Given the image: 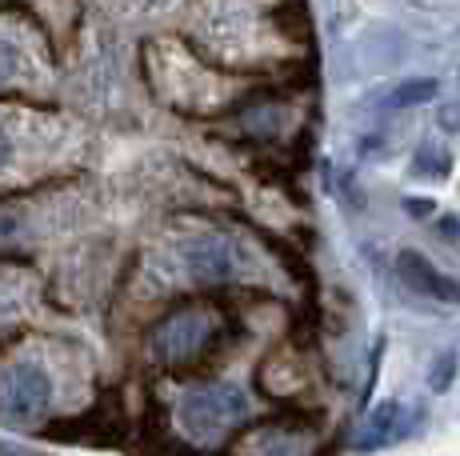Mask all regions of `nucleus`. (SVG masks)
I'll list each match as a JSON object with an SVG mask.
<instances>
[{"label": "nucleus", "mask_w": 460, "mask_h": 456, "mask_svg": "<svg viewBox=\"0 0 460 456\" xmlns=\"http://www.w3.org/2000/svg\"><path fill=\"white\" fill-rule=\"evenodd\" d=\"M233 324L225 312L212 304H184V309L168 312L148 337V356H153L168 373H184V368H200L205 361L225 348Z\"/></svg>", "instance_id": "nucleus-1"}, {"label": "nucleus", "mask_w": 460, "mask_h": 456, "mask_svg": "<svg viewBox=\"0 0 460 456\" xmlns=\"http://www.w3.org/2000/svg\"><path fill=\"white\" fill-rule=\"evenodd\" d=\"M249 417V400L241 397V389L233 384H200V389L184 392L181 400V425L192 441L217 444L228 433L241 428V420Z\"/></svg>", "instance_id": "nucleus-2"}, {"label": "nucleus", "mask_w": 460, "mask_h": 456, "mask_svg": "<svg viewBox=\"0 0 460 456\" xmlns=\"http://www.w3.org/2000/svg\"><path fill=\"white\" fill-rule=\"evenodd\" d=\"M52 405V381L40 364L13 361L0 368V417L37 420Z\"/></svg>", "instance_id": "nucleus-3"}, {"label": "nucleus", "mask_w": 460, "mask_h": 456, "mask_svg": "<svg viewBox=\"0 0 460 456\" xmlns=\"http://www.w3.org/2000/svg\"><path fill=\"white\" fill-rule=\"evenodd\" d=\"M181 257H184V265H189V276L200 280V285H228V280L244 276V268H249L244 249L225 232L197 236V241L184 244Z\"/></svg>", "instance_id": "nucleus-4"}, {"label": "nucleus", "mask_w": 460, "mask_h": 456, "mask_svg": "<svg viewBox=\"0 0 460 456\" xmlns=\"http://www.w3.org/2000/svg\"><path fill=\"white\" fill-rule=\"evenodd\" d=\"M396 268H401L404 285H412L417 293L432 296V301H448V304H460V285L453 276H445L437 265H432L429 257H420V252H401L396 257Z\"/></svg>", "instance_id": "nucleus-5"}, {"label": "nucleus", "mask_w": 460, "mask_h": 456, "mask_svg": "<svg viewBox=\"0 0 460 456\" xmlns=\"http://www.w3.org/2000/svg\"><path fill=\"white\" fill-rule=\"evenodd\" d=\"M277 24L296 40H308V13H305V0H288V4L277 8Z\"/></svg>", "instance_id": "nucleus-6"}, {"label": "nucleus", "mask_w": 460, "mask_h": 456, "mask_svg": "<svg viewBox=\"0 0 460 456\" xmlns=\"http://www.w3.org/2000/svg\"><path fill=\"white\" fill-rule=\"evenodd\" d=\"M437 96V81H409V84H401V89L393 92V109H409V104H424V101H432Z\"/></svg>", "instance_id": "nucleus-7"}, {"label": "nucleus", "mask_w": 460, "mask_h": 456, "mask_svg": "<svg viewBox=\"0 0 460 456\" xmlns=\"http://www.w3.org/2000/svg\"><path fill=\"white\" fill-rule=\"evenodd\" d=\"M393 420H396V405H385L376 412L373 420H368V436H365V449H376L380 441L388 436V428H393Z\"/></svg>", "instance_id": "nucleus-8"}, {"label": "nucleus", "mask_w": 460, "mask_h": 456, "mask_svg": "<svg viewBox=\"0 0 460 456\" xmlns=\"http://www.w3.org/2000/svg\"><path fill=\"white\" fill-rule=\"evenodd\" d=\"M16 73H21V52H16L13 40L0 37V89H4V84H13Z\"/></svg>", "instance_id": "nucleus-9"}, {"label": "nucleus", "mask_w": 460, "mask_h": 456, "mask_svg": "<svg viewBox=\"0 0 460 456\" xmlns=\"http://www.w3.org/2000/svg\"><path fill=\"white\" fill-rule=\"evenodd\" d=\"M453 376H456V353H448V356H440V361H437V368H432V376H429L432 392L448 389V384H453Z\"/></svg>", "instance_id": "nucleus-10"}, {"label": "nucleus", "mask_w": 460, "mask_h": 456, "mask_svg": "<svg viewBox=\"0 0 460 456\" xmlns=\"http://www.w3.org/2000/svg\"><path fill=\"white\" fill-rule=\"evenodd\" d=\"M417 169L424 172V177H440V172L448 169V153H437V148H424V153L417 156Z\"/></svg>", "instance_id": "nucleus-11"}, {"label": "nucleus", "mask_w": 460, "mask_h": 456, "mask_svg": "<svg viewBox=\"0 0 460 456\" xmlns=\"http://www.w3.org/2000/svg\"><path fill=\"white\" fill-rule=\"evenodd\" d=\"M8 161H13V140H8V133L0 128V172H4Z\"/></svg>", "instance_id": "nucleus-12"}, {"label": "nucleus", "mask_w": 460, "mask_h": 456, "mask_svg": "<svg viewBox=\"0 0 460 456\" xmlns=\"http://www.w3.org/2000/svg\"><path fill=\"white\" fill-rule=\"evenodd\" d=\"M429 205H432V200H424V197H409V200H404V208H409V213H417V216L429 213Z\"/></svg>", "instance_id": "nucleus-13"}, {"label": "nucleus", "mask_w": 460, "mask_h": 456, "mask_svg": "<svg viewBox=\"0 0 460 456\" xmlns=\"http://www.w3.org/2000/svg\"><path fill=\"white\" fill-rule=\"evenodd\" d=\"M440 232H448V241H456V236H460V224L453 221V216H448V221H440Z\"/></svg>", "instance_id": "nucleus-14"}]
</instances>
